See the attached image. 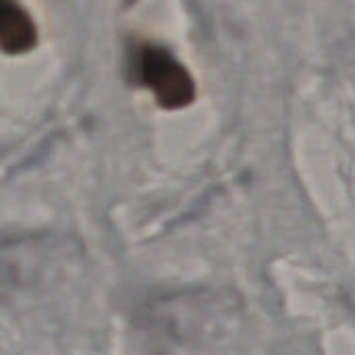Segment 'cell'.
<instances>
[{
	"mask_svg": "<svg viewBox=\"0 0 355 355\" xmlns=\"http://www.w3.org/2000/svg\"><path fill=\"white\" fill-rule=\"evenodd\" d=\"M37 42V29L29 12L17 0H0V46L4 54H25Z\"/></svg>",
	"mask_w": 355,
	"mask_h": 355,
	"instance_id": "7a4b0ae2",
	"label": "cell"
},
{
	"mask_svg": "<svg viewBox=\"0 0 355 355\" xmlns=\"http://www.w3.org/2000/svg\"><path fill=\"white\" fill-rule=\"evenodd\" d=\"M133 71L137 81L150 89L156 102L166 110L185 108L196 98V81L191 73L162 46L141 44L135 50Z\"/></svg>",
	"mask_w": 355,
	"mask_h": 355,
	"instance_id": "6da1fadb",
	"label": "cell"
}]
</instances>
